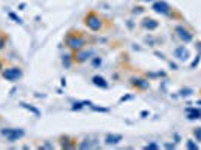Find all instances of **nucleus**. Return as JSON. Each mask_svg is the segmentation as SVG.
Masks as SVG:
<instances>
[{"instance_id": "22", "label": "nucleus", "mask_w": 201, "mask_h": 150, "mask_svg": "<svg viewBox=\"0 0 201 150\" xmlns=\"http://www.w3.org/2000/svg\"><path fill=\"white\" fill-rule=\"evenodd\" d=\"M92 63H93V66L96 68V66H99V65L102 63V60H101V57H93V60H92Z\"/></svg>"}, {"instance_id": "13", "label": "nucleus", "mask_w": 201, "mask_h": 150, "mask_svg": "<svg viewBox=\"0 0 201 150\" xmlns=\"http://www.w3.org/2000/svg\"><path fill=\"white\" fill-rule=\"evenodd\" d=\"M143 26H144L146 29H149V30H155V29L158 27V21H155V20H152V18H144V20H143Z\"/></svg>"}, {"instance_id": "8", "label": "nucleus", "mask_w": 201, "mask_h": 150, "mask_svg": "<svg viewBox=\"0 0 201 150\" xmlns=\"http://www.w3.org/2000/svg\"><path fill=\"white\" fill-rule=\"evenodd\" d=\"M155 12H158V14H168L170 12V6L165 3V2H156L155 5H153V8H152Z\"/></svg>"}, {"instance_id": "21", "label": "nucleus", "mask_w": 201, "mask_h": 150, "mask_svg": "<svg viewBox=\"0 0 201 150\" xmlns=\"http://www.w3.org/2000/svg\"><path fill=\"white\" fill-rule=\"evenodd\" d=\"M194 135H195L197 141H201V128H197V129L194 131Z\"/></svg>"}, {"instance_id": "11", "label": "nucleus", "mask_w": 201, "mask_h": 150, "mask_svg": "<svg viewBox=\"0 0 201 150\" xmlns=\"http://www.w3.org/2000/svg\"><path fill=\"white\" fill-rule=\"evenodd\" d=\"M131 84H132L134 87L143 89V90L149 87V81H146V80H143V78H132V80H131Z\"/></svg>"}, {"instance_id": "23", "label": "nucleus", "mask_w": 201, "mask_h": 150, "mask_svg": "<svg viewBox=\"0 0 201 150\" xmlns=\"http://www.w3.org/2000/svg\"><path fill=\"white\" fill-rule=\"evenodd\" d=\"M191 93H192L191 89H183V90H180V95H182V96H189Z\"/></svg>"}, {"instance_id": "1", "label": "nucleus", "mask_w": 201, "mask_h": 150, "mask_svg": "<svg viewBox=\"0 0 201 150\" xmlns=\"http://www.w3.org/2000/svg\"><path fill=\"white\" fill-rule=\"evenodd\" d=\"M65 42H66V47L68 48H71L72 51H77V50H80L83 48L84 45H86V39L80 35V32H71L66 39H65Z\"/></svg>"}, {"instance_id": "16", "label": "nucleus", "mask_w": 201, "mask_h": 150, "mask_svg": "<svg viewBox=\"0 0 201 150\" xmlns=\"http://www.w3.org/2000/svg\"><path fill=\"white\" fill-rule=\"evenodd\" d=\"M6 42H8V35H6V33H3V32H0V51H2V50H5Z\"/></svg>"}, {"instance_id": "27", "label": "nucleus", "mask_w": 201, "mask_h": 150, "mask_svg": "<svg viewBox=\"0 0 201 150\" xmlns=\"http://www.w3.org/2000/svg\"><path fill=\"white\" fill-rule=\"evenodd\" d=\"M3 66H5V62H3V59H0V74L3 71Z\"/></svg>"}, {"instance_id": "12", "label": "nucleus", "mask_w": 201, "mask_h": 150, "mask_svg": "<svg viewBox=\"0 0 201 150\" xmlns=\"http://www.w3.org/2000/svg\"><path fill=\"white\" fill-rule=\"evenodd\" d=\"M186 112H188V119H189V120L201 119V110H197V108H186Z\"/></svg>"}, {"instance_id": "28", "label": "nucleus", "mask_w": 201, "mask_h": 150, "mask_svg": "<svg viewBox=\"0 0 201 150\" xmlns=\"http://www.w3.org/2000/svg\"><path fill=\"white\" fill-rule=\"evenodd\" d=\"M146 2H150V0H146Z\"/></svg>"}, {"instance_id": "26", "label": "nucleus", "mask_w": 201, "mask_h": 150, "mask_svg": "<svg viewBox=\"0 0 201 150\" xmlns=\"http://www.w3.org/2000/svg\"><path fill=\"white\" fill-rule=\"evenodd\" d=\"M144 149H158V146H156V144H153V143H152V144H147V146H146V147H144Z\"/></svg>"}, {"instance_id": "5", "label": "nucleus", "mask_w": 201, "mask_h": 150, "mask_svg": "<svg viewBox=\"0 0 201 150\" xmlns=\"http://www.w3.org/2000/svg\"><path fill=\"white\" fill-rule=\"evenodd\" d=\"M92 57H93V50H90V48L89 50H83V48H80V50L75 51V56L72 57V60L77 62V63H84V62H87Z\"/></svg>"}, {"instance_id": "4", "label": "nucleus", "mask_w": 201, "mask_h": 150, "mask_svg": "<svg viewBox=\"0 0 201 150\" xmlns=\"http://www.w3.org/2000/svg\"><path fill=\"white\" fill-rule=\"evenodd\" d=\"M23 77V69L18 66H9L2 71V78L6 81H18Z\"/></svg>"}, {"instance_id": "20", "label": "nucleus", "mask_w": 201, "mask_h": 150, "mask_svg": "<svg viewBox=\"0 0 201 150\" xmlns=\"http://www.w3.org/2000/svg\"><path fill=\"white\" fill-rule=\"evenodd\" d=\"M186 146H188V149H192V150H197V144L192 141V140H188V143H186Z\"/></svg>"}, {"instance_id": "3", "label": "nucleus", "mask_w": 201, "mask_h": 150, "mask_svg": "<svg viewBox=\"0 0 201 150\" xmlns=\"http://www.w3.org/2000/svg\"><path fill=\"white\" fill-rule=\"evenodd\" d=\"M0 134L9 141V143H14V141H18L24 137V129L21 128H3L0 131Z\"/></svg>"}, {"instance_id": "25", "label": "nucleus", "mask_w": 201, "mask_h": 150, "mask_svg": "<svg viewBox=\"0 0 201 150\" xmlns=\"http://www.w3.org/2000/svg\"><path fill=\"white\" fill-rule=\"evenodd\" d=\"M198 62H200V56H197V59L192 62V65H191V66H192V68H195V66L198 65Z\"/></svg>"}, {"instance_id": "19", "label": "nucleus", "mask_w": 201, "mask_h": 150, "mask_svg": "<svg viewBox=\"0 0 201 150\" xmlns=\"http://www.w3.org/2000/svg\"><path fill=\"white\" fill-rule=\"evenodd\" d=\"M80 147H81V149H87V147L90 149V147H92V143H90V140H84V143H81Z\"/></svg>"}, {"instance_id": "17", "label": "nucleus", "mask_w": 201, "mask_h": 150, "mask_svg": "<svg viewBox=\"0 0 201 150\" xmlns=\"http://www.w3.org/2000/svg\"><path fill=\"white\" fill-rule=\"evenodd\" d=\"M9 18H12V20H14L15 23H18V24H21V23H23V21H21V18H20L17 14H14V12H9Z\"/></svg>"}, {"instance_id": "9", "label": "nucleus", "mask_w": 201, "mask_h": 150, "mask_svg": "<svg viewBox=\"0 0 201 150\" xmlns=\"http://www.w3.org/2000/svg\"><path fill=\"white\" fill-rule=\"evenodd\" d=\"M122 138H123V137H122L120 134H108V135L105 137V144H108V146H114V144L120 143Z\"/></svg>"}, {"instance_id": "24", "label": "nucleus", "mask_w": 201, "mask_h": 150, "mask_svg": "<svg viewBox=\"0 0 201 150\" xmlns=\"http://www.w3.org/2000/svg\"><path fill=\"white\" fill-rule=\"evenodd\" d=\"M69 57L71 56H65V59H63V65L65 66H69Z\"/></svg>"}, {"instance_id": "14", "label": "nucleus", "mask_w": 201, "mask_h": 150, "mask_svg": "<svg viewBox=\"0 0 201 150\" xmlns=\"http://www.w3.org/2000/svg\"><path fill=\"white\" fill-rule=\"evenodd\" d=\"M69 141H71L69 137H60V146L63 149H72V147H75V141L74 143H69Z\"/></svg>"}, {"instance_id": "6", "label": "nucleus", "mask_w": 201, "mask_h": 150, "mask_svg": "<svg viewBox=\"0 0 201 150\" xmlns=\"http://www.w3.org/2000/svg\"><path fill=\"white\" fill-rule=\"evenodd\" d=\"M176 33H177V36L180 38L182 41H185V42H191V41H192V35H191L185 27H182V26L176 27Z\"/></svg>"}, {"instance_id": "7", "label": "nucleus", "mask_w": 201, "mask_h": 150, "mask_svg": "<svg viewBox=\"0 0 201 150\" xmlns=\"http://www.w3.org/2000/svg\"><path fill=\"white\" fill-rule=\"evenodd\" d=\"M174 57H177L179 60H188L189 57V51L185 47H177L174 50Z\"/></svg>"}, {"instance_id": "15", "label": "nucleus", "mask_w": 201, "mask_h": 150, "mask_svg": "<svg viewBox=\"0 0 201 150\" xmlns=\"http://www.w3.org/2000/svg\"><path fill=\"white\" fill-rule=\"evenodd\" d=\"M20 105H21V107H23L24 110H27V111L33 112V114H35L36 117H41V111L38 110V108H36V107H33V105H30V104H26V102H21Z\"/></svg>"}, {"instance_id": "10", "label": "nucleus", "mask_w": 201, "mask_h": 150, "mask_svg": "<svg viewBox=\"0 0 201 150\" xmlns=\"http://www.w3.org/2000/svg\"><path fill=\"white\" fill-rule=\"evenodd\" d=\"M92 83H93L96 87H101V89H107V87H108L107 80H105L104 77H101V75H95V77L92 78Z\"/></svg>"}, {"instance_id": "2", "label": "nucleus", "mask_w": 201, "mask_h": 150, "mask_svg": "<svg viewBox=\"0 0 201 150\" xmlns=\"http://www.w3.org/2000/svg\"><path fill=\"white\" fill-rule=\"evenodd\" d=\"M84 24L87 29H90L93 32H99L102 29V18L96 12H89L84 17Z\"/></svg>"}, {"instance_id": "18", "label": "nucleus", "mask_w": 201, "mask_h": 150, "mask_svg": "<svg viewBox=\"0 0 201 150\" xmlns=\"http://www.w3.org/2000/svg\"><path fill=\"white\" fill-rule=\"evenodd\" d=\"M84 105H86V104H84V101H83V102H75V104L72 105V110H74V111H77V110H81V108H83Z\"/></svg>"}]
</instances>
